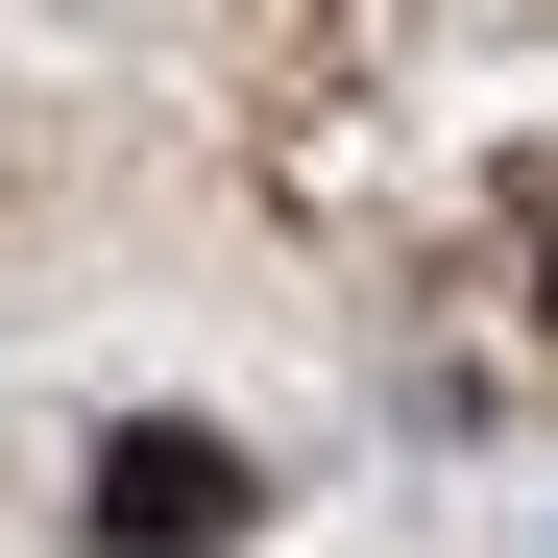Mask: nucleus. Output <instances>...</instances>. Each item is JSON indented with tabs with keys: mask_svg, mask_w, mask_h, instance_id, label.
I'll list each match as a JSON object with an SVG mask.
<instances>
[{
	"mask_svg": "<svg viewBox=\"0 0 558 558\" xmlns=\"http://www.w3.org/2000/svg\"><path fill=\"white\" fill-rule=\"evenodd\" d=\"M267 486H243V437H195V413H122L98 437V558H219Z\"/></svg>",
	"mask_w": 558,
	"mask_h": 558,
	"instance_id": "nucleus-1",
	"label": "nucleus"
},
{
	"mask_svg": "<svg viewBox=\"0 0 558 558\" xmlns=\"http://www.w3.org/2000/svg\"><path fill=\"white\" fill-rule=\"evenodd\" d=\"M534 316H558V243H534Z\"/></svg>",
	"mask_w": 558,
	"mask_h": 558,
	"instance_id": "nucleus-2",
	"label": "nucleus"
}]
</instances>
